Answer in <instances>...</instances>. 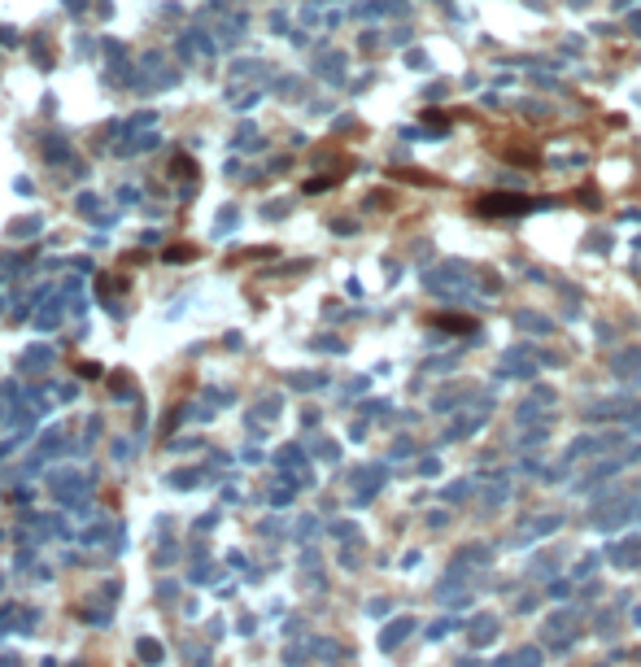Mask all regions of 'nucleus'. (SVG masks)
Returning a JSON list of instances; mask_svg holds the SVG:
<instances>
[{"label": "nucleus", "mask_w": 641, "mask_h": 667, "mask_svg": "<svg viewBox=\"0 0 641 667\" xmlns=\"http://www.w3.org/2000/svg\"><path fill=\"white\" fill-rule=\"evenodd\" d=\"M532 201L523 197V192H484L480 201H475V214L480 218H519L528 214Z\"/></svg>", "instance_id": "obj_1"}, {"label": "nucleus", "mask_w": 641, "mask_h": 667, "mask_svg": "<svg viewBox=\"0 0 641 667\" xmlns=\"http://www.w3.org/2000/svg\"><path fill=\"white\" fill-rule=\"evenodd\" d=\"M432 323H441L445 332H471L475 328V319H467V314H436Z\"/></svg>", "instance_id": "obj_2"}]
</instances>
